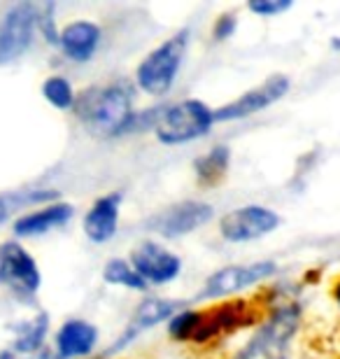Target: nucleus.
<instances>
[{
  "mask_svg": "<svg viewBox=\"0 0 340 359\" xmlns=\"http://www.w3.org/2000/svg\"><path fill=\"white\" fill-rule=\"evenodd\" d=\"M75 114L84 128L100 138L126 133L133 119V84L114 80L82 91L75 98Z\"/></svg>",
  "mask_w": 340,
  "mask_h": 359,
  "instance_id": "nucleus-1",
  "label": "nucleus"
},
{
  "mask_svg": "<svg viewBox=\"0 0 340 359\" xmlns=\"http://www.w3.org/2000/svg\"><path fill=\"white\" fill-rule=\"evenodd\" d=\"M259 320V311L247 301H229L208 311H179L168 322V334L175 341L208 343L222 334L250 327Z\"/></svg>",
  "mask_w": 340,
  "mask_h": 359,
  "instance_id": "nucleus-2",
  "label": "nucleus"
},
{
  "mask_svg": "<svg viewBox=\"0 0 340 359\" xmlns=\"http://www.w3.org/2000/svg\"><path fill=\"white\" fill-rule=\"evenodd\" d=\"M189 28H182L172 38L161 42L156 49H151L135 70L137 87L149 96H165L179 75L186 47H189Z\"/></svg>",
  "mask_w": 340,
  "mask_h": 359,
  "instance_id": "nucleus-3",
  "label": "nucleus"
},
{
  "mask_svg": "<svg viewBox=\"0 0 340 359\" xmlns=\"http://www.w3.org/2000/svg\"><path fill=\"white\" fill-rule=\"evenodd\" d=\"M212 124L215 110H210L203 100L189 98L179 100L175 105L161 107L154 133L163 145H184V142L208 135Z\"/></svg>",
  "mask_w": 340,
  "mask_h": 359,
  "instance_id": "nucleus-4",
  "label": "nucleus"
},
{
  "mask_svg": "<svg viewBox=\"0 0 340 359\" xmlns=\"http://www.w3.org/2000/svg\"><path fill=\"white\" fill-rule=\"evenodd\" d=\"M301 325V308L285 304L268 315L250 343L233 359H289V346Z\"/></svg>",
  "mask_w": 340,
  "mask_h": 359,
  "instance_id": "nucleus-5",
  "label": "nucleus"
},
{
  "mask_svg": "<svg viewBox=\"0 0 340 359\" xmlns=\"http://www.w3.org/2000/svg\"><path fill=\"white\" fill-rule=\"evenodd\" d=\"M0 283L19 299L31 301L42 285L38 264L21 243L7 241L0 245Z\"/></svg>",
  "mask_w": 340,
  "mask_h": 359,
  "instance_id": "nucleus-6",
  "label": "nucleus"
},
{
  "mask_svg": "<svg viewBox=\"0 0 340 359\" xmlns=\"http://www.w3.org/2000/svg\"><path fill=\"white\" fill-rule=\"evenodd\" d=\"M38 28V5L19 3L0 21V66L21 59L33 45Z\"/></svg>",
  "mask_w": 340,
  "mask_h": 359,
  "instance_id": "nucleus-7",
  "label": "nucleus"
},
{
  "mask_svg": "<svg viewBox=\"0 0 340 359\" xmlns=\"http://www.w3.org/2000/svg\"><path fill=\"white\" fill-rule=\"evenodd\" d=\"M282 224V217L266 205H243L226 212L219 222V233L229 243H250L264 238Z\"/></svg>",
  "mask_w": 340,
  "mask_h": 359,
  "instance_id": "nucleus-8",
  "label": "nucleus"
},
{
  "mask_svg": "<svg viewBox=\"0 0 340 359\" xmlns=\"http://www.w3.org/2000/svg\"><path fill=\"white\" fill-rule=\"evenodd\" d=\"M278 271L273 262H254V264H236V266H224L217 273H212L203 290L198 292V301L205 299H222V297H231V294L247 290V287L261 283V280H268L273 273Z\"/></svg>",
  "mask_w": 340,
  "mask_h": 359,
  "instance_id": "nucleus-9",
  "label": "nucleus"
},
{
  "mask_svg": "<svg viewBox=\"0 0 340 359\" xmlns=\"http://www.w3.org/2000/svg\"><path fill=\"white\" fill-rule=\"evenodd\" d=\"M292 87V80L287 75H271L268 80L261 82L259 87L245 91L240 98L231 100L229 105L217 107L215 110V121H236V119H245L252 117V114L266 110V107L275 105L278 100H282L289 93Z\"/></svg>",
  "mask_w": 340,
  "mask_h": 359,
  "instance_id": "nucleus-10",
  "label": "nucleus"
},
{
  "mask_svg": "<svg viewBox=\"0 0 340 359\" xmlns=\"http://www.w3.org/2000/svg\"><path fill=\"white\" fill-rule=\"evenodd\" d=\"M212 217L215 208L210 203H203V201H182V203H175L161 212H156L149 219L147 229L163 236V238H179V236H186L208 224Z\"/></svg>",
  "mask_w": 340,
  "mask_h": 359,
  "instance_id": "nucleus-11",
  "label": "nucleus"
},
{
  "mask_svg": "<svg viewBox=\"0 0 340 359\" xmlns=\"http://www.w3.org/2000/svg\"><path fill=\"white\" fill-rule=\"evenodd\" d=\"M131 266L147 285H165L179 276L182 259L158 243L144 241L131 252Z\"/></svg>",
  "mask_w": 340,
  "mask_h": 359,
  "instance_id": "nucleus-12",
  "label": "nucleus"
},
{
  "mask_svg": "<svg viewBox=\"0 0 340 359\" xmlns=\"http://www.w3.org/2000/svg\"><path fill=\"white\" fill-rule=\"evenodd\" d=\"M179 311H184V301L158 299V297L144 299L142 304L135 308L131 322H128V327L121 332L117 343H112V346L105 350V355H114V353H119V350H124L128 343H133L142 332L161 325V322H165V320L170 322V318H175Z\"/></svg>",
  "mask_w": 340,
  "mask_h": 359,
  "instance_id": "nucleus-13",
  "label": "nucleus"
},
{
  "mask_svg": "<svg viewBox=\"0 0 340 359\" xmlns=\"http://www.w3.org/2000/svg\"><path fill=\"white\" fill-rule=\"evenodd\" d=\"M121 198L124 194L121 191H112L100 196L96 203L89 208V212L84 215V233L86 238L96 245H103L117 233L119 226V208H121Z\"/></svg>",
  "mask_w": 340,
  "mask_h": 359,
  "instance_id": "nucleus-14",
  "label": "nucleus"
},
{
  "mask_svg": "<svg viewBox=\"0 0 340 359\" xmlns=\"http://www.w3.org/2000/svg\"><path fill=\"white\" fill-rule=\"evenodd\" d=\"M100 45V26L93 21H72L59 33L61 52L75 63H86L93 59Z\"/></svg>",
  "mask_w": 340,
  "mask_h": 359,
  "instance_id": "nucleus-15",
  "label": "nucleus"
},
{
  "mask_svg": "<svg viewBox=\"0 0 340 359\" xmlns=\"http://www.w3.org/2000/svg\"><path fill=\"white\" fill-rule=\"evenodd\" d=\"M56 357L59 359H77L93 353L98 343V329L86 320L72 318L56 334Z\"/></svg>",
  "mask_w": 340,
  "mask_h": 359,
  "instance_id": "nucleus-16",
  "label": "nucleus"
},
{
  "mask_svg": "<svg viewBox=\"0 0 340 359\" xmlns=\"http://www.w3.org/2000/svg\"><path fill=\"white\" fill-rule=\"evenodd\" d=\"M72 215H75V208L70 203L56 201V203H49L45 208H40V210L19 217L14 222L12 229H14V236H19V238H31V236H42L47 231H52V229L66 226L72 219Z\"/></svg>",
  "mask_w": 340,
  "mask_h": 359,
  "instance_id": "nucleus-17",
  "label": "nucleus"
},
{
  "mask_svg": "<svg viewBox=\"0 0 340 359\" xmlns=\"http://www.w3.org/2000/svg\"><path fill=\"white\" fill-rule=\"evenodd\" d=\"M14 332V353H38L49 332V318L47 313H38L31 320H24L12 327Z\"/></svg>",
  "mask_w": 340,
  "mask_h": 359,
  "instance_id": "nucleus-18",
  "label": "nucleus"
},
{
  "mask_svg": "<svg viewBox=\"0 0 340 359\" xmlns=\"http://www.w3.org/2000/svg\"><path fill=\"white\" fill-rule=\"evenodd\" d=\"M229 163H231V149L226 145H217L210 149L208 154L198 156L193 168H196L198 182L212 189L224 180V175L229 173Z\"/></svg>",
  "mask_w": 340,
  "mask_h": 359,
  "instance_id": "nucleus-19",
  "label": "nucleus"
},
{
  "mask_svg": "<svg viewBox=\"0 0 340 359\" xmlns=\"http://www.w3.org/2000/svg\"><path fill=\"white\" fill-rule=\"evenodd\" d=\"M54 198H59V191L56 189H40V187H28V189L0 194V226H3L14 212L21 210V208L45 203V201H54Z\"/></svg>",
  "mask_w": 340,
  "mask_h": 359,
  "instance_id": "nucleus-20",
  "label": "nucleus"
},
{
  "mask_svg": "<svg viewBox=\"0 0 340 359\" xmlns=\"http://www.w3.org/2000/svg\"><path fill=\"white\" fill-rule=\"evenodd\" d=\"M103 280L107 285H119V287H126V290H135V292H144L149 287L126 259L107 262L103 269Z\"/></svg>",
  "mask_w": 340,
  "mask_h": 359,
  "instance_id": "nucleus-21",
  "label": "nucleus"
},
{
  "mask_svg": "<svg viewBox=\"0 0 340 359\" xmlns=\"http://www.w3.org/2000/svg\"><path fill=\"white\" fill-rule=\"evenodd\" d=\"M42 96H45L47 103L54 105L56 110H70V107H75V91H72L66 77H61V75H54V77H49V80H45V84H42Z\"/></svg>",
  "mask_w": 340,
  "mask_h": 359,
  "instance_id": "nucleus-22",
  "label": "nucleus"
},
{
  "mask_svg": "<svg viewBox=\"0 0 340 359\" xmlns=\"http://www.w3.org/2000/svg\"><path fill=\"white\" fill-rule=\"evenodd\" d=\"M38 28H40V35H45L47 42L52 45H59V31L54 26V5H40L38 7Z\"/></svg>",
  "mask_w": 340,
  "mask_h": 359,
  "instance_id": "nucleus-23",
  "label": "nucleus"
},
{
  "mask_svg": "<svg viewBox=\"0 0 340 359\" xmlns=\"http://www.w3.org/2000/svg\"><path fill=\"white\" fill-rule=\"evenodd\" d=\"M247 7L259 17H275V14L287 12L292 7V0H252Z\"/></svg>",
  "mask_w": 340,
  "mask_h": 359,
  "instance_id": "nucleus-24",
  "label": "nucleus"
},
{
  "mask_svg": "<svg viewBox=\"0 0 340 359\" xmlns=\"http://www.w3.org/2000/svg\"><path fill=\"white\" fill-rule=\"evenodd\" d=\"M236 28H238V19H236V14H222V17L215 21L212 38H215L217 42H224V40H229L231 35L236 33Z\"/></svg>",
  "mask_w": 340,
  "mask_h": 359,
  "instance_id": "nucleus-25",
  "label": "nucleus"
},
{
  "mask_svg": "<svg viewBox=\"0 0 340 359\" xmlns=\"http://www.w3.org/2000/svg\"><path fill=\"white\" fill-rule=\"evenodd\" d=\"M0 359H17V355L12 350H5V353H0Z\"/></svg>",
  "mask_w": 340,
  "mask_h": 359,
  "instance_id": "nucleus-26",
  "label": "nucleus"
},
{
  "mask_svg": "<svg viewBox=\"0 0 340 359\" xmlns=\"http://www.w3.org/2000/svg\"><path fill=\"white\" fill-rule=\"evenodd\" d=\"M336 301H338V304H340V283L336 285Z\"/></svg>",
  "mask_w": 340,
  "mask_h": 359,
  "instance_id": "nucleus-27",
  "label": "nucleus"
},
{
  "mask_svg": "<svg viewBox=\"0 0 340 359\" xmlns=\"http://www.w3.org/2000/svg\"><path fill=\"white\" fill-rule=\"evenodd\" d=\"M331 45H334L336 49H340V40H334V42H331Z\"/></svg>",
  "mask_w": 340,
  "mask_h": 359,
  "instance_id": "nucleus-28",
  "label": "nucleus"
}]
</instances>
